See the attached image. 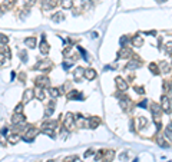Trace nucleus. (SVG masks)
<instances>
[{"label":"nucleus","mask_w":172,"mask_h":162,"mask_svg":"<svg viewBox=\"0 0 172 162\" xmlns=\"http://www.w3.org/2000/svg\"><path fill=\"white\" fill-rule=\"evenodd\" d=\"M151 111H152V115H154V121L156 122V126L159 128L161 126V114H162V109H161V105L158 103H152L151 105Z\"/></svg>","instance_id":"nucleus-1"},{"label":"nucleus","mask_w":172,"mask_h":162,"mask_svg":"<svg viewBox=\"0 0 172 162\" xmlns=\"http://www.w3.org/2000/svg\"><path fill=\"white\" fill-rule=\"evenodd\" d=\"M63 126H65V129L70 130L72 128H75V116L72 114H68L65 116V119H63Z\"/></svg>","instance_id":"nucleus-2"},{"label":"nucleus","mask_w":172,"mask_h":162,"mask_svg":"<svg viewBox=\"0 0 172 162\" xmlns=\"http://www.w3.org/2000/svg\"><path fill=\"white\" fill-rule=\"evenodd\" d=\"M161 109L162 111H165V112H171V109H172V106H171V100H169V97L166 96V95H164V96L161 97Z\"/></svg>","instance_id":"nucleus-3"},{"label":"nucleus","mask_w":172,"mask_h":162,"mask_svg":"<svg viewBox=\"0 0 172 162\" xmlns=\"http://www.w3.org/2000/svg\"><path fill=\"white\" fill-rule=\"evenodd\" d=\"M39 133V129L37 128H34V126H30L29 129L26 130V135H24V141H33V138Z\"/></svg>","instance_id":"nucleus-4"},{"label":"nucleus","mask_w":172,"mask_h":162,"mask_svg":"<svg viewBox=\"0 0 172 162\" xmlns=\"http://www.w3.org/2000/svg\"><path fill=\"white\" fill-rule=\"evenodd\" d=\"M12 122H13V125L20 126V125H24L26 123V118L22 114H15V116L12 118Z\"/></svg>","instance_id":"nucleus-5"},{"label":"nucleus","mask_w":172,"mask_h":162,"mask_svg":"<svg viewBox=\"0 0 172 162\" xmlns=\"http://www.w3.org/2000/svg\"><path fill=\"white\" fill-rule=\"evenodd\" d=\"M36 83H37V86L39 88H46V86H49V78L48 76H39L37 79H36Z\"/></svg>","instance_id":"nucleus-6"},{"label":"nucleus","mask_w":172,"mask_h":162,"mask_svg":"<svg viewBox=\"0 0 172 162\" xmlns=\"http://www.w3.org/2000/svg\"><path fill=\"white\" fill-rule=\"evenodd\" d=\"M120 108H122V111H125V112H128L129 109H131V99H128V97H122L119 102Z\"/></svg>","instance_id":"nucleus-7"},{"label":"nucleus","mask_w":172,"mask_h":162,"mask_svg":"<svg viewBox=\"0 0 172 162\" xmlns=\"http://www.w3.org/2000/svg\"><path fill=\"white\" fill-rule=\"evenodd\" d=\"M131 53H132V50L129 48H125V46H122L119 50V53H118V58L119 59H123V58H129L131 56Z\"/></svg>","instance_id":"nucleus-8"},{"label":"nucleus","mask_w":172,"mask_h":162,"mask_svg":"<svg viewBox=\"0 0 172 162\" xmlns=\"http://www.w3.org/2000/svg\"><path fill=\"white\" fill-rule=\"evenodd\" d=\"M115 82H116V86H118V89H119V90L125 92V90L128 89V83L123 81L122 78H116V79H115Z\"/></svg>","instance_id":"nucleus-9"},{"label":"nucleus","mask_w":172,"mask_h":162,"mask_svg":"<svg viewBox=\"0 0 172 162\" xmlns=\"http://www.w3.org/2000/svg\"><path fill=\"white\" fill-rule=\"evenodd\" d=\"M34 97V90L33 89H27V90H24V93H23V102H29V100H32Z\"/></svg>","instance_id":"nucleus-10"},{"label":"nucleus","mask_w":172,"mask_h":162,"mask_svg":"<svg viewBox=\"0 0 172 162\" xmlns=\"http://www.w3.org/2000/svg\"><path fill=\"white\" fill-rule=\"evenodd\" d=\"M101 123V119L98 118V116H92L90 119H89V128L90 129H95V128H98V125Z\"/></svg>","instance_id":"nucleus-11"},{"label":"nucleus","mask_w":172,"mask_h":162,"mask_svg":"<svg viewBox=\"0 0 172 162\" xmlns=\"http://www.w3.org/2000/svg\"><path fill=\"white\" fill-rule=\"evenodd\" d=\"M83 78H86L87 81H93V79L96 78V70H93V69H86Z\"/></svg>","instance_id":"nucleus-12"},{"label":"nucleus","mask_w":172,"mask_h":162,"mask_svg":"<svg viewBox=\"0 0 172 162\" xmlns=\"http://www.w3.org/2000/svg\"><path fill=\"white\" fill-rule=\"evenodd\" d=\"M103 155H105L103 162H112L113 161V158H115V151H105Z\"/></svg>","instance_id":"nucleus-13"},{"label":"nucleus","mask_w":172,"mask_h":162,"mask_svg":"<svg viewBox=\"0 0 172 162\" xmlns=\"http://www.w3.org/2000/svg\"><path fill=\"white\" fill-rule=\"evenodd\" d=\"M132 45H134L135 48H142V46H143V37H142V36H135V37H132Z\"/></svg>","instance_id":"nucleus-14"},{"label":"nucleus","mask_w":172,"mask_h":162,"mask_svg":"<svg viewBox=\"0 0 172 162\" xmlns=\"http://www.w3.org/2000/svg\"><path fill=\"white\" fill-rule=\"evenodd\" d=\"M40 53L42 55H48L49 53V45L45 40V37H42V43H40Z\"/></svg>","instance_id":"nucleus-15"},{"label":"nucleus","mask_w":172,"mask_h":162,"mask_svg":"<svg viewBox=\"0 0 172 162\" xmlns=\"http://www.w3.org/2000/svg\"><path fill=\"white\" fill-rule=\"evenodd\" d=\"M68 99L73 100V99H83V95H80V92L78 90H70L68 93Z\"/></svg>","instance_id":"nucleus-16"},{"label":"nucleus","mask_w":172,"mask_h":162,"mask_svg":"<svg viewBox=\"0 0 172 162\" xmlns=\"http://www.w3.org/2000/svg\"><path fill=\"white\" fill-rule=\"evenodd\" d=\"M36 43H37L36 37H27V39H24V45H26L29 49L36 48Z\"/></svg>","instance_id":"nucleus-17"},{"label":"nucleus","mask_w":172,"mask_h":162,"mask_svg":"<svg viewBox=\"0 0 172 162\" xmlns=\"http://www.w3.org/2000/svg\"><path fill=\"white\" fill-rule=\"evenodd\" d=\"M141 66V62L136 60V59H134V60H131L128 65H126V70H134V69H136Z\"/></svg>","instance_id":"nucleus-18"},{"label":"nucleus","mask_w":172,"mask_h":162,"mask_svg":"<svg viewBox=\"0 0 172 162\" xmlns=\"http://www.w3.org/2000/svg\"><path fill=\"white\" fill-rule=\"evenodd\" d=\"M34 97H37L39 100H43V99H45V92H43L42 88L37 86V88L34 89Z\"/></svg>","instance_id":"nucleus-19"},{"label":"nucleus","mask_w":172,"mask_h":162,"mask_svg":"<svg viewBox=\"0 0 172 162\" xmlns=\"http://www.w3.org/2000/svg\"><path fill=\"white\" fill-rule=\"evenodd\" d=\"M83 75H85V69H83V67H78V69L75 70V73H73V78H75L76 81H79Z\"/></svg>","instance_id":"nucleus-20"},{"label":"nucleus","mask_w":172,"mask_h":162,"mask_svg":"<svg viewBox=\"0 0 172 162\" xmlns=\"http://www.w3.org/2000/svg\"><path fill=\"white\" fill-rule=\"evenodd\" d=\"M53 111H55V100H50L46 106V116H50L53 114Z\"/></svg>","instance_id":"nucleus-21"},{"label":"nucleus","mask_w":172,"mask_h":162,"mask_svg":"<svg viewBox=\"0 0 172 162\" xmlns=\"http://www.w3.org/2000/svg\"><path fill=\"white\" fill-rule=\"evenodd\" d=\"M63 19H65V16H63L62 12H57V13H55V15L52 16V20H53V22H62Z\"/></svg>","instance_id":"nucleus-22"},{"label":"nucleus","mask_w":172,"mask_h":162,"mask_svg":"<svg viewBox=\"0 0 172 162\" xmlns=\"http://www.w3.org/2000/svg\"><path fill=\"white\" fill-rule=\"evenodd\" d=\"M60 4H62L63 9H72L73 1H72V0H60Z\"/></svg>","instance_id":"nucleus-23"},{"label":"nucleus","mask_w":172,"mask_h":162,"mask_svg":"<svg viewBox=\"0 0 172 162\" xmlns=\"http://www.w3.org/2000/svg\"><path fill=\"white\" fill-rule=\"evenodd\" d=\"M149 69H151V72L154 73V75H159L161 72H159V66L155 65V63H149Z\"/></svg>","instance_id":"nucleus-24"},{"label":"nucleus","mask_w":172,"mask_h":162,"mask_svg":"<svg viewBox=\"0 0 172 162\" xmlns=\"http://www.w3.org/2000/svg\"><path fill=\"white\" fill-rule=\"evenodd\" d=\"M49 93H50V96L53 97V99H56V97L60 95V90H59L57 88H52L50 90H49Z\"/></svg>","instance_id":"nucleus-25"},{"label":"nucleus","mask_w":172,"mask_h":162,"mask_svg":"<svg viewBox=\"0 0 172 162\" xmlns=\"http://www.w3.org/2000/svg\"><path fill=\"white\" fill-rule=\"evenodd\" d=\"M161 67H162V72L164 73H169L171 72V66L168 65L166 62H161Z\"/></svg>","instance_id":"nucleus-26"},{"label":"nucleus","mask_w":172,"mask_h":162,"mask_svg":"<svg viewBox=\"0 0 172 162\" xmlns=\"http://www.w3.org/2000/svg\"><path fill=\"white\" fill-rule=\"evenodd\" d=\"M165 135H166L168 139H171L172 141V123H169V125L166 126V129H165Z\"/></svg>","instance_id":"nucleus-27"},{"label":"nucleus","mask_w":172,"mask_h":162,"mask_svg":"<svg viewBox=\"0 0 172 162\" xmlns=\"http://www.w3.org/2000/svg\"><path fill=\"white\" fill-rule=\"evenodd\" d=\"M7 42H9V37H7L6 34H0V45L6 46V45H7Z\"/></svg>","instance_id":"nucleus-28"},{"label":"nucleus","mask_w":172,"mask_h":162,"mask_svg":"<svg viewBox=\"0 0 172 162\" xmlns=\"http://www.w3.org/2000/svg\"><path fill=\"white\" fill-rule=\"evenodd\" d=\"M19 139H20V138H19V135H16V133H15V135H10V136H9V142H10V144H16Z\"/></svg>","instance_id":"nucleus-29"},{"label":"nucleus","mask_w":172,"mask_h":162,"mask_svg":"<svg viewBox=\"0 0 172 162\" xmlns=\"http://www.w3.org/2000/svg\"><path fill=\"white\" fill-rule=\"evenodd\" d=\"M156 142H158L159 145L162 146V148H166V146H168V144H166V142L164 141V138H162V136H159V138L156 139Z\"/></svg>","instance_id":"nucleus-30"},{"label":"nucleus","mask_w":172,"mask_h":162,"mask_svg":"<svg viewBox=\"0 0 172 162\" xmlns=\"http://www.w3.org/2000/svg\"><path fill=\"white\" fill-rule=\"evenodd\" d=\"M164 48H165V52H166V53H172V42H168Z\"/></svg>","instance_id":"nucleus-31"},{"label":"nucleus","mask_w":172,"mask_h":162,"mask_svg":"<svg viewBox=\"0 0 172 162\" xmlns=\"http://www.w3.org/2000/svg\"><path fill=\"white\" fill-rule=\"evenodd\" d=\"M15 1H16V0H4V4H3V6H4V7H12V6L15 4Z\"/></svg>","instance_id":"nucleus-32"},{"label":"nucleus","mask_w":172,"mask_h":162,"mask_svg":"<svg viewBox=\"0 0 172 162\" xmlns=\"http://www.w3.org/2000/svg\"><path fill=\"white\" fill-rule=\"evenodd\" d=\"M22 111H23V105L19 103V105L16 106V109H15V114H22Z\"/></svg>","instance_id":"nucleus-33"},{"label":"nucleus","mask_w":172,"mask_h":162,"mask_svg":"<svg viewBox=\"0 0 172 162\" xmlns=\"http://www.w3.org/2000/svg\"><path fill=\"white\" fill-rule=\"evenodd\" d=\"M135 90H136L139 95H142V93H145V89L143 88H139V86H135Z\"/></svg>","instance_id":"nucleus-34"},{"label":"nucleus","mask_w":172,"mask_h":162,"mask_svg":"<svg viewBox=\"0 0 172 162\" xmlns=\"http://www.w3.org/2000/svg\"><path fill=\"white\" fill-rule=\"evenodd\" d=\"M56 4H57V0H49V6L50 7H55Z\"/></svg>","instance_id":"nucleus-35"},{"label":"nucleus","mask_w":172,"mask_h":162,"mask_svg":"<svg viewBox=\"0 0 172 162\" xmlns=\"http://www.w3.org/2000/svg\"><path fill=\"white\" fill-rule=\"evenodd\" d=\"M4 59H6V58L3 56V53H0V66L4 65Z\"/></svg>","instance_id":"nucleus-36"},{"label":"nucleus","mask_w":172,"mask_h":162,"mask_svg":"<svg viewBox=\"0 0 172 162\" xmlns=\"http://www.w3.org/2000/svg\"><path fill=\"white\" fill-rule=\"evenodd\" d=\"M92 154H93V151H92V149H89L87 152H85V156H86V158H87V156H90Z\"/></svg>","instance_id":"nucleus-37"},{"label":"nucleus","mask_w":172,"mask_h":162,"mask_svg":"<svg viewBox=\"0 0 172 162\" xmlns=\"http://www.w3.org/2000/svg\"><path fill=\"white\" fill-rule=\"evenodd\" d=\"M139 106H141V108H146V100L141 102V103H139Z\"/></svg>","instance_id":"nucleus-38"},{"label":"nucleus","mask_w":172,"mask_h":162,"mask_svg":"<svg viewBox=\"0 0 172 162\" xmlns=\"http://www.w3.org/2000/svg\"><path fill=\"white\" fill-rule=\"evenodd\" d=\"M34 1H36V0H26V3H27V4H30V6L33 4Z\"/></svg>","instance_id":"nucleus-39"},{"label":"nucleus","mask_w":172,"mask_h":162,"mask_svg":"<svg viewBox=\"0 0 172 162\" xmlns=\"http://www.w3.org/2000/svg\"><path fill=\"white\" fill-rule=\"evenodd\" d=\"M72 162H82V161H80L79 158H73V159H72Z\"/></svg>","instance_id":"nucleus-40"},{"label":"nucleus","mask_w":172,"mask_h":162,"mask_svg":"<svg viewBox=\"0 0 172 162\" xmlns=\"http://www.w3.org/2000/svg\"><path fill=\"white\" fill-rule=\"evenodd\" d=\"M0 15H3V7H0Z\"/></svg>","instance_id":"nucleus-41"},{"label":"nucleus","mask_w":172,"mask_h":162,"mask_svg":"<svg viewBox=\"0 0 172 162\" xmlns=\"http://www.w3.org/2000/svg\"><path fill=\"white\" fill-rule=\"evenodd\" d=\"M158 1H159V3H164V1H166V0H158Z\"/></svg>","instance_id":"nucleus-42"},{"label":"nucleus","mask_w":172,"mask_h":162,"mask_svg":"<svg viewBox=\"0 0 172 162\" xmlns=\"http://www.w3.org/2000/svg\"><path fill=\"white\" fill-rule=\"evenodd\" d=\"M48 162H53V161H52V159H50V161H48Z\"/></svg>","instance_id":"nucleus-43"},{"label":"nucleus","mask_w":172,"mask_h":162,"mask_svg":"<svg viewBox=\"0 0 172 162\" xmlns=\"http://www.w3.org/2000/svg\"><path fill=\"white\" fill-rule=\"evenodd\" d=\"M171 55H172V53H171Z\"/></svg>","instance_id":"nucleus-44"}]
</instances>
